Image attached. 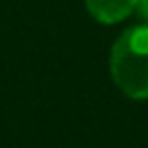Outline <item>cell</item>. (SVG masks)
Instances as JSON below:
<instances>
[{"label":"cell","instance_id":"obj_2","mask_svg":"<svg viewBox=\"0 0 148 148\" xmlns=\"http://www.w3.org/2000/svg\"><path fill=\"white\" fill-rule=\"evenodd\" d=\"M139 0H86L88 12L99 23H118L136 9Z\"/></svg>","mask_w":148,"mask_h":148},{"label":"cell","instance_id":"obj_3","mask_svg":"<svg viewBox=\"0 0 148 148\" xmlns=\"http://www.w3.org/2000/svg\"><path fill=\"white\" fill-rule=\"evenodd\" d=\"M136 12H139V16H141V18H146V21H148V0H139Z\"/></svg>","mask_w":148,"mask_h":148},{"label":"cell","instance_id":"obj_1","mask_svg":"<svg viewBox=\"0 0 148 148\" xmlns=\"http://www.w3.org/2000/svg\"><path fill=\"white\" fill-rule=\"evenodd\" d=\"M111 76L132 99L148 97V25L125 30L111 49Z\"/></svg>","mask_w":148,"mask_h":148}]
</instances>
